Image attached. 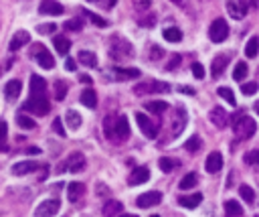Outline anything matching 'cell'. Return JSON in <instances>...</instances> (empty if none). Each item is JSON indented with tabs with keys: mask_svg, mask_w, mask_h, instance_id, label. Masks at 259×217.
<instances>
[{
	"mask_svg": "<svg viewBox=\"0 0 259 217\" xmlns=\"http://www.w3.org/2000/svg\"><path fill=\"white\" fill-rule=\"evenodd\" d=\"M21 89H23V83H21L19 79H13V81H9V83L5 85V95H7V99H9V101H15V99L19 97Z\"/></svg>",
	"mask_w": 259,
	"mask_h": 217,
	"instance_id": "ffe728a7",
	"label": "cell"
},
{
	"mask_svg": "<svg viewBox=\"0 0 259 217\" xmlns=\"http://www.w3.org/2000/svg\"><path fill=\"white\" fill-rule=\"evenodd\" d=\"M241 91L245 93V95H253L255 91H257V83H241Z\"/></svg>",
	"mask_w": 259,
	"mask_h": 217,
	"instance_id": "681fc988",
	"label": "cell"
},
{
	"mask_svg": "<svg viewBox=\"0 0 259 217\" xmlns=\"http://www.w3.org/2000/svg\"><path fill=\"white\" fill-rule=\"evenodd\" d=\"M176 65H180V55H174L172 57V63H168V69H174Z\"/></svg>",
	"mask_w": 259,
	"mask_h": 217,
	"instance_id": "11a10c76",
	"label": "cell"
},
{
	"mask_svg": "<svg viewBox=\"0 0 259 217\" xmlns=\"http://www.w3.org/2000/svg\"><path fill=\"white\" fill-rule=\"evenodd\" d=\"M239 195H241L243 201H247V203H253V201H255V193H253V189H251L249 185H243V187L239 189Z\"/></svg>",
	"mask_w": 259,
	"mask_h": 217,
	"instance_id": "60d3db41",
	"label": "cell"
},
{
	"mask_svg": "<svg viewBox=\"0 0 259 217\" xmlns=\"http://www.w3.org/2000/svg\"><path fill=\"white\" fill-rule=\"evenodd\" d=\"M164 39L168 43H178L182 39V31L176 27H168V29H164Z\"/></svg>",
	"mask_w": 259,
	"mask_h": 217,
	"instance_id": "1f68e13d",
	"label": "cell"
},
{
	"mask_svg": "<svg viewBox=\"0 0 259 217\" xmlns=\"http://www.w3.org/2000/svg\"><path fill=\"white\" fill-rule=\"evenodd\" d=\"M152 217H158V215H152Z\"/></svg>",
	"mask_w": 259,
	"mask_h": 217,
	"instance_id": "be15d7a7",
	"label": "cell"
},
{
	"mask_svg": "<svg viewBox=\"0 0 259 217\" xmlns=\"http://www.w3.org/2000/svg\"><path fill=\"white\" fill-rule=\"evenodd\" d=\"M247 63H243V61H239L237 65H235V69H233V79L235 81H243V77L247 75Z\"/></svg>",
	"mask_w": 259,
	"mask_h": 217,
	"instance_id": "e575fe53",
	"label": "cell"
},
{
	"mask_svg": "<svg viewBox=\"0 0 259 217\" xmlns=\"http://www.w3.org/2000/svg\"><path fill=\"white\" fill-rule=\"evenodd\" d=\"M75 67H77V65H75V61H73V59H67L65 69H67V71H75Z\"/></svg>",
	"mask_w": 259,
	"mask_h": 217,
	"instance_id": "9f6ffc18",
	"label": "cell"
},
{
	"mask_svg": "<svg viewBox=\"0 0 259 217\" xmlns=\"http://www.w3.org/2000/svg\"><path fill=\"white\" fill-rule=\"evenodd\" d=\"M63 29L65 31H81L83 29V21L81 19H71V21H67L63 25Z\"/></svg>",
	"mask_w": 259,
	"mask_h": 217,
	"instance_id": "ee69618b",
	"label": "cell"
},
{
	"mask_svg": "<svg viewBox=\"0 0 259 217\" xmlns=\"http://www.w3.org/2000/svg\"><path fill=\"white\" fill-rule=\"evenodd\" d=\"M148 179H150V171H148V167H136V169L130 173V177H128V185L136 187V185L146 183Z\"/></svg>",
	"mask_w": 259,
	"mask_h": 217,
	"instance_id": "5bb4252c",
	"label": "cell"
},
{
	"mask_svg": "<svg viewBox=\"0 0 259 217\" xmlns=\"http://www.w3.org/2000/svg\"><path fill=\"white\" fill-rule=\"evenodd\" d=\"M257 51H259V39L253 37V39H249V43H247V47H245V55H247L249 59H253V57L257 55Z\"/></svg>",
	"mask_w": 259,
	"mask_h": 217,
	"instance_id": "836d02e7",
	"label": "cell"
},
{
	"mask_svg": "<svg viewBox=\"0 0 259 217\" xmlns=\"http://www.w3.org/2000/svg\"><path fill=\"white\" fill-rule=\"evenodd\" d=\"M136 122H138V126H140V130H142V134L146 136V138H156L158 136V126L154 124L146 114H136Z\"/></svg>",
	"mask_w": 259,
	"mask_h": 217,
	"instance_id": "9c48e42d",
	"label": "cell"
},
{
	"mask_svg": "<svg viewBox=\"0 0 259 217\" xmlns=\"http://www.w3.org/2000/svg\"><path fill=\"white\" fill-rule=\"evenodd\" d=\"M227 13L235 21H241L249 13V0H227Z\"/></svg>",
	"mask_w": 259,
	"mask_h": 217,
	"instance_id": "ba28073f",
	"label": "cell"
},
{
	"mask_svg": "<svg viewBox=\"0 0 259 217\" xmlns=\"http://www.w3.org/2000/svg\"><path fill=\"white\" fill-rule=\"evenodd\" d=\"M79 79H81V81H83V83H87V85H89V83H91V77H89V75H81V77H79Z\"/></svg>",
	"mask_w": 259,
	"mask_h": 217,
	"instance_id": "680465c9",
	"label": "cell"
},
{
	"mask_svg": "<svg viewBox=\"0 0 259 217\" xmlns=\"http://www.w3.org/2000/svg\"><path fill=\"white\" fill-rule=\"evenodd\" d=\"M55 29H57L55 25H41L37 31H39L41 35H51V33H55Z\"/></svg>",
	"mask_w": 259,
	"mask_h": 217,
	"instance_id": "f907efd6",
	"label": "cell"
},
{
	"mask_svg": "<svg viewBox=\"0 0 259 217\" xmlns=\"http://www.w3.org/2000/svg\"><path fill=\"white\" fill-rule=\"evenodd\" d=\"M39 13L41 15H51V17H59V15H63V5H59L57 0H41Z\"/></svg>",
	"mask_w": 259,
	"mask_h": 217,
	"instance_id": "4fadbf2b",
	"label": "cell"
},
{
	"mask_svg": "<svg viewBox=\"0 0 259 217\" xmlns=\"http://www.w3.org/2000/svg\"><path fill=\"white\" fill-rule=\"evenodd\" d=\"M81 103L83 105H87V107H91V110H93V107L97 105V93L93 91V89H85V91H81Z\"/></svg>",
	"mask_w": 259,
	"mask_h": 217,
	"instance_id": "83f0119b",
	"label": "cell"
},
{
	"mask_svg": "<svg viewBox=\"0 0 259 217\" xmlns=\"http://www.w3.org/2000/svg\"><path fill=\"white\" fill-rule=\"evenodd\" d=\"M53 45H55V49H57V53H59V55H67V53H69V49H71V43H69V39H67V37H63V35L55 37Z\"/></svg>",
	"mask_w": 259,
	"mask_h": 217,
	"instance_id": "d4e9b609",
	"label": "cell"
},
{
	"mask_svg": "<svg viewBox=\"0 0 259 217\" xmlns=\"http://www.w3.org/2000/svg\"><path fill=\"white\" fill-rule=\"evenodd\" d=\"M59 207H61L59 199H47L35 209V217H53L59 211Z\"/></svg>",
	"mask_w": 259,
	"mask_h": 217,
	"instance_id": "30bf717a",
	"label": "cell"
},
{
	"mask_svg": "<svg viewBox=\"0 0 259 217\" xmlns=\"http://www.w3.org/2000/svg\"><path fill=\"white\" fill-rule=\"evenodd\" d=\"M130 136V122L126 116H120L116 120V140H126Z\"/></svg>",
	"mask_w": 259,
	"mask_h": 217,
	"instance_id": "e0dca14e",
	"label": "cell"
},
{
	"mask_svg": "<svg viewBox=\"0 0 259 217\" xmlns=\"http://www.w3.org/2000/svg\"><path fill=\"white\" fill-rule=\"evenodd\" d=\"M31 57H33L43 69H53V67H55L53 55H51L49 49H47L45 45H41V43H35V45L31 47Z\"/></svg>",
	"mask_w": 259,
	"mask_h": 217,
	"instance_id": "3957f363",
	"label": "cell"
},
{
	"mask_svg": "<svg viewBox=\"0 0 259 217\" xmlns=\"http://www.w3.org/2000/svg\"><path fill=\"white\" fill-rule=\"evenodd\" d=\"M83 191H85L83 183H71V185L67 187V197H69V201H71V203H77V201L83 197Z\"/></svg>",
	"mask_w": 259,
	"mask_h": 217,
	"instance_id": "7402d4cb",
	"label": "cell"
},
{
	"mask_svg": "<svg viewBox=\"0 0 259 217\" xmlns=\"http://www.w3.org/2000/svg\"><path fill=\"white\" fill-rule=\"evenodd\" d=\"M81 13H83V15H85V17H87V19H89L93 25H97V27H108V21H106V19H101L99 15L89 13V11H81Z\"/></svg>",
	"mask_w": 259,
	"mask_h": 217,
	"instance_id": "f35d334b",
	"label": "cell"
},
{
	"mask_svg": "<svg viewBox=\"0 0 259 217\" xmlns=\"http://www.w3.org/2000/svg\"><path fill=\"white\" fill-rule=\"evenodd\" d=\"M124 217H138V215H124Z\"/></svg>",
	"mask_w": 259,
	"mask_h": 217,
	"instance_id": "94428289",
	"label": "cell"
},
{
	"mask_svg": "<svg viewBox=\"0 0 259 217\" xmlns=\"http://www.w3.org/2000/svg\"><path fill=\"white\" fill-rule=\"evenodd\" d=\"M65 95H67V83L65 81H55V99H65Z\"/></svg>",
	"mask_w": 259,
	"mask_h": 217,
	"instance_id": "ab89813d",
	"label": "cell"
},
{
	"mask_svg": "<svg viewBox=\"0 0 259 217\" xmlns=\"http://www.w3.org/2000/svg\"><path fill=\"white\" fill-rule=\"evenodd\" d=\"M53 130H55L59 136H65V128H63V124H61V120H59V118H55V120H53Z\"/></svg>",
	"mask_w": 259,
	"mask_h": 217,
	"instance_id": "816d5d0a",
	"label": "cell"
},
{
	"mask_svg": "<svg viewBox=\"0 0 259 217\" xmlns=\"http://www.w3.org/2000/svg\"><path fill=\"white\" fill-rule=\"evenodd\" d=\"M227 35H229L227 21H223V19L213 21V25H211V29H209V37H211V41H213V43H223V41L227 39Z\"/></svg>",
	"mask_w": 259,
	"mask_h": 217,
	"instance_id": "52a82bcc",
	"label": "cell"
},
{
	"mask_svg": "<svg viewBox=\"0 0 259 217\" xmlns=\"http://www.w3.org/2000/svg\"><path fill=\"white\" fill-rule=\"evenodd\" d=\"M9 126L5 120H0V152H7L9 150Z\"/></svg>",
	"mask_w": 259,
	"mask_h": 217,
	"instance_id": "f546056e",
	"label": "cell"
},
{
	"mask_svg": "<svg viewBox=\"0 0 259 217\" xmlns=\"http://www.w3.org/2000/svg\"><path fill=\"white\" fill-rule=\"evenodd\" d=\"M146 110H150L152 114H164L168 110V103L166 101H148Z\"/></svg>",
	"mask_w": 259,
	"mask_h": 217,
	"instance_id": "4dcf8cb0",
	"label": "cell"
},
{
	"mask_svg": "<svg viewBox=\"0 0 259 217\" xmlns=\"http://www.w3.org/2000/svg\"><path fill=\"white\" fill-rule=\"evenodd\" d=\"M134 3L138 5V9H140V11H146V9L150 7V0H134Z\"/></svg>",
	"mask_w": 259,
	"mask_h": 217,
	"instance_id": "db71d44e",
	"label": "cell"
},
{
	"mask_svg": "<svg viewBox=\"0 0 259 217\" xmlns=\"http://www.w3.org/2000/svg\"><path fill=\"white\" fill-rule=\"evenodd\" d=\"M31 41V35L27 33V31H19V33H15V37L11 39V51H19L21 47H25L27 43Z\"/></svg>",
	"mask_w": 259,
	"mask_h": 217,
	"instance_id": "d6986e66",
	"label": "cell"
},
{
	"mask_svg": "<svg viewBox=\"0 0 259 217\" xmlns=\"http://www.w3.org/2000/svg\"><path fill=\"white\" fill-rule=\"evenodd\" d=\"M114 75H116V79H134V77H140V71L134 69V67H126V69L116 67L114 69Z\"/></svg>",
	"mask_w": 259,
	"mask_h": 217,
	"instance_id": "603a6c76",
	"label": "cell"
},
{
	"mask_svg": "<svg viewBox=\"0 0 259 217\" xmlns=\"http://www.w3.org/2000/svg\"><path fill=\"white\" fill-rule=\"evenodd\" d=\"M85 169V156L81 154V152H73V154H69V158H65V162H61L59 165V173H63V171H71V173H79V171H83Z\"/></svg>",
	"mask_w": 259,
	"mask_h": 217,
	"instance_id": "5b68a950",
	"label": "cell"
},
{
	"mask_svg": "<svg viewBox=\"0 0 259 217\" xmlns=\"http://www.w3.org/2000/svg\"><path fill=\"white\" fill-rule=\"evenodd\" d=\"M77 59H79V61H81L85 67H97V57L93 55L91 51H79Z\"/></svg>",
	"mask_w": 259,
	"mask_h": 217,
	"instance_id": "f1b7e54d",
	"label": "cell"
},
{
	"mask_svg": "<svg viewBox=\"0 0 259 217\" xmlns=\"http://www.w3.org/2000/svg\"><path fill=\"white\" fill-rule=\"evenodd\" d=\"M160 201H162V193H160V191H146V193H142V195L136 199L138 207H142V209L154 207V205H158Z\"/></svg>",
	"mask_w": 259,
	"mask_h": 217,
	"instance_id": "8fae6325",
	"label": "cell"
},
{
	"mask_svg": "<svg viewBox=\"0 0 259 217\" xmlns=\"http://www.w3.org/2000/svg\"><path fill=\"white\" fill-rule=\"evenodd\" d=\"M243 160L247 162L249 167H255V165H259V150H249V152L243 156Z\"/></svg>",
	"mask_w": 259,
	"mask_h": 217,
	"instance_id": "b9f144b4",
	"label": "cell"
},
{
	"mask_svg": "<svg viewBox=\"0 0 259 217\" xmlns=\"http://www.w3.org/2000/svg\"><path fill=\"white\" fill-rule=\"evenodd\" d=\"M37 169H41L39 162H35V160H23V162H17V165L13 167V175L23 177V175H29V173H33Z\"/></svg>",
	"mask_w": 259,
	"mask_h": 217,
	"instance_id": "9a60e30c",
	"label": "cell"
},
{
	"mask_svg": "<svg viewBox=\"0 0 259 217\" xmlns=\"http://www.w3.org/2000/svg\"><path fill=\"white\" fill-rule=\"evenodd\" d=\"M200 144H202L200 138H198V136H192V138H188V142H186L184 146H186L188 152H196V150H200Z\"/></svg>",
	"mask_w": 259,
	"mask_h": 217,
	"instance_id": "f6af8a7d",
	"label": "cell"
},
{
	"mask_svg": "<svg viewBox=\"0 0 259 217\" xmlns=\"http://www.w3.org/2000/svg\"><path fill=\"white\" fill-rule=\"evenodd\" d=\"M23 110L31 112V114H37V116H47L51 105H49V99H47L45 93H31V97L23 105Z\"/></svg>",
	"mask_w": 259,
	"mask_h": 217,
	"instance_id": "6da1fadb",
	"label": "cell"
},
{
	"mask_svg": "<svg viewBox=\"0 0 259 217\" xmlns=\"http://www.w3.org/2000/svg\"><path fill=\"white\" fill-rule=\"evenodd\" d=\"M219 95H221L223 99H227L229 105H235V103H237V101H235V95H233V91H231V87H219Z\"/></svg>",
	"mask_w": 259,
	"mask_h": 217,
	"instance_id": "7bdbcfd3",
	"label": "cell"
},
{
	"mask_svg": "<svg viewBox=\"0 0 259 217\" xmlns=\"http://www.w3.org/2000/svg\"><path fill=\"white\" fill-rule=\"evenodd\" d=\"M200 201H202V195H200V193H194V195H182V197H178L180 207H186V209H194V207H198V205H200Z\"/></svg>",
	"mask_w": 259,
	"mask_h": 217,
	"instance_id": "44dd1931",
	"label": "cell"
},
{
	"mask_svg": "<svg viewBox=\"0 0 259 217\" xmlns=\"http://www.w3.org/2000/svg\"><path fill=\"white\" fill-rule=\"evenodd\" d=\"M255 112H257V114H259V101H257V103H255Z\"/></svg>",
	"mask_w": 259,
	"mask_h": 217,
	"instance_id": "91938a15",
	"label": "cell"
},
{
	"mask_svg": "<svg viewBox=\"0 0 259 217\" xmlns=\"http://www.w3.org/2000/svg\"><path fill=\"white\" fill-rule=\"evenodd\" d=\"M132 55H134L132 43H128V41H124L120 37H116L112 41V47H110V57L112 59H124V57H132Z\"/></svg>",
	"mask_w": 259,
	"mask_h": 217,
	"instance_id": "277c9868",
	"label": "cell"
},
{
	"mask_svg": "<svg viewBox=\"0 0 259 217\" xmlns=\"http://www.w3.org/2000/svg\"><path fill=\"white\" fill-rule=\"evenodd\" d=\"M124 205L120 201H108L103 205V217H122Z\"/></svg>",
	"mask_w": 259,
	"mask_h": 217,
	"instance_id": "ac0fdd59",
	"label": "cell"
},
{
	"mask_svg": "<svg viewBox=\"0 0 259 217\" xmlns=\"http://www.w3.org/2000/svg\"><path fill=\"white\" fill-rule=\"evenodd\" d=\"M17 122H19V126H21V128H25V130H33V128L37 126V124H35V120H33V118H29L27 114H19V116H17Z\"/></svg>",
	"mask_w": 259,
	"mask_h": 217,
	"instance_id": "74e56055",
	"label": "cell"
},
{
	"mask_svg": "<svg viewBox=\"0 0 259 217\" xmlns=\"http://www.w3.org/2000/svg\"><path fill=\"white\" fill-rule=\"evenodd\" d=\"M178 89H180V91H182V93H186V95H194V93H196V91H194V89H190V87H186V85H180V87H178Z\"/></svg>",
	"mask_w": 259,
	"mask_h": 217,
	"instance_id": "6f0895ef",
	"label": "cell"
},
{
	"mask_svg": "<svg viewBox=\"0 0 259 217\" xmlns=\"http://www.w3.org/2000/svg\"><path fill=\"white\" fill-rule=\"evenodd\" d=\"M196 181H198V179H196V173H188V175L180 181L178 187H180V191H186V189H192V187L196 185Z\"/></svg>",
	"mask_w": 259,
	"mask_h": 217,
	"instance_id": "d590c367",
	"label": "cell"
},
{
	"mask_svg": "<svg viewBox=\"0 0 259 217\" xmlns=\"http://www.w3.org/2000/svg\"><path fill=\"white\" fill-rule=\"evenodd\" d=\"M225 213H227V215H233V217H239V215L243 213V207H241L237 201L231 199V201L225 203Z\"/></svg>",
	"mask_w": 259,
	"mask_h": 217,
	"instance_id": "d6a6232c",
	"label": "cell"
},
{
	"mask_svg": "<svg viewBox=\"0 0 259 217\" xmlns=\"http://www.w3.org/2000/svg\"><path fill=\"white\" fill-rule=\"evenodd\" d=\"M158 165H160V169H162L164 173H170V171L176 167V160H172V158H160Z\"/></svg>",
	"mask_w": 259,
	"mask_h": 217,
	"instance_id": "bcb514c9",
	"label": "cell"
},
{
	"mask_svg": "<svg viewBox=\"0 0 259 217\" xmlns=\"http://www.w3.org/2000/svg\"><path fill=\"white\" fill-rule=\"evenodd\" d=\"M209 120H211V122H213V126H217L219 130L227 128V124H229V116H227V110H223L221 105H215L213 110L209 112Z\"/></svg>",
	"mask_w": 259,
	"mask_h": 217,
	"instance_id": "7c38bea8",
	"label": "cell"
},
{
	"mask_svg": "<svg viewBox=\"0 0 259 217\" xmlns=\"http://www.w3.org/2000/svg\"><path fill=\"white\" fill-rule=\"evenodd\" d=\"M204 169L209 171V173H219L223 169V156H221V152H211L209 156H206Z\"/></svg>",
	"mask_w": 259,
	"mask_h": 217,
	"instance_id": "2e32d148",
	"label": "cell"
},
{
	"mask_svg": "<svg viewBox=\"0 0 259 217\" xmlns=\"http://www.w3.org/2000/svg\"><path fill=\"white\" fill-rule=\"evenodd\" d=\"M233 130H235V136H237L239 140H249V138L255 134L257 126H255V120H253V118H249V116H245V114H237Z\"/></svg>",
	"mask_w": 259,
	"mask_h": 217,
	"instance_id": "7a4b0ae2",
	"label": "cell"
},
{
	"mask_svg": "<svg viewBox=\"0 0 259 217\" xmlns=\"http://www.w3.org/2000/svg\"><path fill=\"white\" fill-rule=\"evenodd\" d=\"M184 124H186V112H184V107H178L176 110V116H174V134H180L184 130Z\"/></svg>",
	"mask_w": 259,
	"mask_h": 217,
	"instance_id": "4316f807",
	"label": "cell"
},
{
	"mask_svg": "<svg viewBox=\"0 0 259 217\" xmlns=\"http://www.w3.org/2000/svg\"><path fill=\"white\" fill-rule=\"evenodd\" d=\"M225 67H227V57L225 55H217L215 61H213V65H211V75L213 77H219Z\"/></svg>",
	"mask_w": 259,
	"mask_h": 217,
	"instance_id": "484cf974",
	"label": "cell"
},
{
	"mask_svg": "<svg viewBox=\"0 0 259 217\" xmlns=\"http://www.w3.org/2000/svg\"><path fill=\"white\" fill-rule=\"evenodd\" d=\"M172 3H182V0H172Z\"/></svg>",
	"mask_w": 259,
	"mask_h": 217,
	"instance_id": "6125c7cd",
	"label": "cell"
},
{
	"mask_svg": "<svg viewBox=\"0 0 259 217\" xmlns=\"http://www.w3.org/2000/svg\"><path fill=\"white\" fill-rule=\"evenodd\" d=\"M103 132L110 140H116V122L112 118H106V122H103Z\"/></svg>",
	"mask_w": 259,
	"mask_h": 217,
	"instance_id": "8d00e7d4",
	"label": "cell"
},
{
	"mask_svg": "<svg viewBox=\"0 0 259 217\" xmlns=\"http://www.w3.org/2000/svg\"><path fill=\"white\" fill-rule=\"evenodd\" d=\"M170 85L164 83V81H146V83H138L134 87V93L136 95H146V93H162V91H168Z\"/></svg>",
	"mask_w": 259,
	"mask_h": 217,
	"instance_id": "8992f818",
	"label": "cell"
},
{
	"mask_svg": "<svg viewBox=\"0 0 259 217\" xmlns=\"http://www.w3.org/2000/svg\"><path fill=\"white\" fill-rule=\"evenodd\" d=\"M192 75L196 77V79H204V67L200 65V63H192Z\"/></svg>",
	"mask_w": 259,
	"mask_h": 217,
	"instance_id": "c3c4849f",
	"label": "cell"
},
{
	"mask_svg": "<svg viewBox=\"0 0 259 217\" xmlns=\"http://www.w3.org/2000/svg\"><path fill=\"white\" fill-rule=\"evenodd\" d=\"M158 57H162V49L156 47V45H152V61H156Z\"/></svg>",
	"mask_w": 259,
	"mask_h": 217,
	"instance_id": "f5cc1de1",
	"label": "cell"
},
{
	"mask_svg": "<svg viewBox=\"0 0 259 217\" xmlns=\"http://www.w3.org/2000/svg\"><path fill=\"white\" fill-rule=\"evenodd\" d=\"M65 120H67V126H69L71 130H79V128H81V124H83L81 114H79V112H75V110H69V112L65 114Z\"/></svg>",
	"mask_w": 259,
	"mask_h": 217,
	"instance_id": "cb8c5ba5",
	"label": "cell"
},
{
	"mask_svg": "<svg viewBox=\"0 0 259 217\" xmlns=\"http://www.w3.org/2000/svg\"><path fill=\"white\" fill-rule=\"evenodd\" d=\"M87 3H93V5H97V7H101V9L110 11V9H114V7H116L118 0H87Z\"/></svg>",
	"mask_w": 259,
	"mask_h": 217,
	"instance_id": "7dc6e473",
	"label": "cell"
},
{
	"mask_svg": "<svg viewBox=\"0 0 259 217\" xmlns=\"http://www.w3.org/2000/svg\"><path fill=\"white\" fill-rule=\"evenodd\" d=\"M257 217H259V215H257Z\"/></svg>",
	"mask_w": 259,
	"mask_h": 217,
	"instance_id": "e7e4bbea",
	"label": "cell"
}]
</instances>
